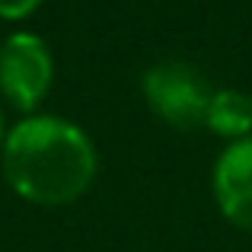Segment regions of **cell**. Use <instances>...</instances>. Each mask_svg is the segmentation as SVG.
<instances>
[{
    "label": "cell",
    "instance_id": "5",
    "mask_svg": "<svg viewBox=\"0 0 252 252\" xmlns=\"http://www.w3.org/2000/svg\"><path fill=\"white\" fill-rule=\"evenodd\" d=\"M208 128L223 137H249L252 128V99L240 90H217L208 105Z\"/></svg>",
    "mask_w": 252,
    "mask_h": 252
},
{
    "label": "cell",
    "instance_id": "6",
    "mask_svg": "<svg viewBox=\"0 0 252 252\" xmlns=\"http://www.w3.org/2000/svg\"><path fill=\"white\" fill-rule=\"evenodd\" d=\"M38 3H42V0H0V16L19 19V16H26V13H32Z\"/></svg>",
    "mask_w": 252,
    "mask_h": 252
},
{
    "label": "cell",
    "instance_id": "4",
    "mask_svg": "<svg viewBox=\"0 0 252 252\" xmlns=\"http://www.w3.org/2000/svg\"><path fill=\"white\" fill-rule=\"evenodd\" d=\"M214 195L236 227L252 230V134L233 141L217 157Z\"/></svg>",
    "mask_w": 252,
    "mask_h": 252
},
{
    "label": "cell",
    "instance_id": "1",
    "mask_svg": "<svg viewBox=\"0 0 252 252\" xmlns=\"http://www.w3.org/2000/svg\"><path fill=\"white\" fill-rule=\"evenodd\" d=\"M3 172L23 198L38 204L74 201L96 172V150L77 125L55 115L26 118L10 131Z\"/></svg>",
    "mask_w": 252,
    "mask_h": 252
},
{
    "label": "cell",
    "instance_id": "2",
    "mask_svg": "<svg viewBox=\"0 0 252 252\" xmlns=\"http://www.w3.org/2000/svg\"><path fill=\"white\" fill-rule=\"evenodd\" d=\"M144 93L150 105L166 118L169 125L191 131L204 125L211 105V86L201 70L185 61H160L144 74Z\"/></svg>",
    "mask_w": 252,
    "mask_h": 252
},
{
    "label": "cell",
    "instance_id": "3",
    "mask_svg": "<svg viewBox=\"0 0 252 252\" xmlns=\"http://www.w3.org/2000/svg\"><path fill=\"white\" fill-rule=\"evenodd\" d=\"M51 83L48 45L32 32H16L0 45V90L19 105L32 109Z\"/></svg>",
    "mask_w": 252,
    "mask_h": 252
}]
</instances>
